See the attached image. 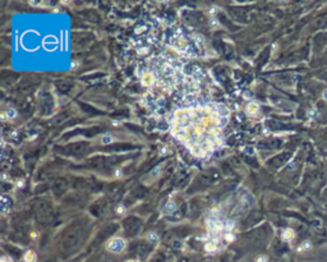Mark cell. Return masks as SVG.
<instances>
[{"label": "cell", "mask_w": 327, "mask_h": 262, "mask_svg": "<svg viewBox=\"0 0 327 262\" xmlns=\"http://www.w3.org/2000/svg\"><path fill=\"white\" fill-rule=\"evenodd\" d=\"M220 133L219 114L210 107L179 110L174 115L173 134L199 157L216 148Z\"/></svg>", "instance_id": "cell-1"}, {"label": "cell", "mask_w": 327, "mask_h": 262, "mask_svg": "<svg viewBox=\"0 0 327 262\" xmlns=\"http://www.w3.org/2000/svg\"><path fill=\"white\" fill-rule=\"evenodd\" d=\"M106 248L110 252H114V253H120L125 248V242L121 238H114L113 240H110L107 244H106Z\"/></svg>", "instance_id": "cell-2"}, {"label": "cell", "mask_w": 327, "mask_h": 262, "mask_svg": "<svg viewBox=\"0 0 327 262\" xmlns=\"http://www.w3.org/2000/svg\"><path fill=\"white\" fill-rule=\"evenodd\" d=\"M142 85L143 86H146V87H149V86H152L154 85V82H155V78H154V76L151 74V73H144L143 76H142Z\"/></svg>", "instance_id": "cell-3"}, {"label": "cell", "mask_w": 327, "mask_h": 262, "mask_svg": "<svg viewBox=\"0 0 327 262\" xmlns=\"http://www.w3.org/2000/svg\"><path fill=\"white\" fill-rule=\"evenodd\" d=\"M36 258H37V256H36V253L33 251H27L24 253V257H23L24 262H35Z\"/></svg>", "instance_id": "cell-4"}, {"label": "cell", "mask_w": 327, "mask_h": 262, "mask_svg": "<svg viewBox=\"0 0 327 262\" xmlns=\"http://www.w3.org/2000/svg\"><path fill=\"white\" fill-rule=\"evenodd\" d=\"M258 110H260V106H258L256 102H251L247 106V113L251 114V115H254L256 113H258Z\"/></svg>", "instance_id": "cell-5"}, {"label": "cell", "mask_w": 327, "mask_h": 262, "mask_svg": "<svg viewBox=\"0 0 327 262\" xmlns=\"http://www.w3.org/2000/svg\"><path fill=\"white\" fill-rule=\"evenodd\" d=\"M294 237V231L291 229H285L282 233V239L284 240H291Z\"/></svg>", "instance_id": "cell-6"}, {"label": "cell", "mask_w": 327, "mask_h": 262, "mask_svg": "<svg viewBox=\"0 0 327 262\" xmlns=\"http://www.w3.org/2000/svg\"><path fill=\"white\" fill-rule=\"evenodd\" d=\"M216 243L215 242H206V244H204V250H206L207 252H213L216 251Z\"/></svg>", "instance_id": "cell-7"}, {"label": "cell", "mask_w": 327, "mask_h": 262, "mask_svg": "<svg viewBox=\"0 0 327 262\" xmlns=\"http://www.w3.org/2000/svg\"><path fill=\"white\" fill-rule=\"evenodd\" d=\"M147 238H148L149 242H157V240H159V237H157L156 233H149L148 235H147Z\"/></svg>", "instance_id": "cell-8"}, {"label": "cell", "mask_w": 327, "mask_h": 262, "mask_svg": "<svg viewBox=\"0 0 327 262\" xmlns=\"http://www.w3.org/2000/svg\"><path fill=\"white\" fill-rule=\"evenodd\" d=\"M225 239L227 240V242H233V240H235V235L233 233H230V231H227L226 234H225Z\"/></svg>", "instance_id": "cell-9"}, {"label": "cell", "mask_w": 327, "mask_h": 262, "mask_svg": "<svg viewBox=\"0 0 327 262\" xmlns=\"http://www.w3.org/2000/svg\"><path fill=\"white\" fill-rule=\"evenodd\" d=\"M5 114H7V115H9V119H10V118H16V115H17V111H16L14 109H9V110H8V111H7Z\"/></svg>", "instance_id": "cell-10"}, {"label": "cell", "mask_w": 327, "mask_h": 262, "mask_svg": "<svg viewBox=\"0 0 327 262\" xmlns=\"http://www.w3.org/2000/svg\"><path fill=\"white\" fill-rule=\"evenodd\" d=\"M113 141V137L111 136H105V137H102V143H110Z\"/></svg>", "instance_id": "cell-11"}, {"label": "cell", "mask_w": 327, "mask_h": 262, "mask_svg": "<svg viewBox=\"0 0 327 262\" xmlns=\"http://www.w3.org/2000/svg\"><path fill=\"white\" fill-rule=\"evenodd\" d=\"M125 207L124 206H118V209H116V214H119V215H121V214H125Z\"/></svg>", "instance_id": "cell-12"}, {"label": "cell", "mask_w": 327, "mask_h": 262, "mask_svg": "<svg viewBox=\"0 0 327 262\" xmlns=\"http://www.w3.org/2000/svg\"><path fill=\"white\" fill-rule=\"evenodd\" d=\"M309 247H310L309 242H304V243H303V244H302L300 247H299V250H298V251H303L304 248H309Z\"/></svg>", "instance_id": "cell-13"}, {"label": "cell", "mask_w": 327, "mask_h": 262, "mask_svg": "<svg viewBox=\"0 0 327 262\" xmlns=\"http://www.w3.org/2000/svg\"><path fill=\"white\" fill-rule=\"evenodd\" d=\"M256 262H267V257L266 256H260V257H257Z\"/></svg>", "instance_id": "cell-14"}, {"label": "cell", "mask_w": 327, "mask_h": 262, "mask_svg": "<svg viewBox=\"0 0 327 262\" xmlns=\"http://www.w3.org/2000/svg\"><path fill=\"white\" fill-rule=\"evenodd\" d=\"M0 262H10V260H9L7 256H3L2 260H0Z\"/></svg>", "instance_id": "cell-15"}, {"label": "cell", "mask_w": 327, "mask_h": 262, "mask_svg": "<svg viewBox=\"0 0 327 262\" xmlns=\"http://www.w3.org/2000/svg\"><path fill=\"white\" fill-rule=\"evenodd\" d=\"M24 185V180H19L18 183H17V187H19V188H22Z\"/></svg>", "instance_id": "cell-16"}, {"label": "cell", "mask_w": 327, "mask_h": 262, "mask_svg": "<svg viewBox=\"0 0 327 262\" xmlns=\"http://www.w3.org/2000/svg\"><path fill=\"white\" fill-rule=\"evenodd\" d=\"M323 99L327 101V90H325V91H323Z\"/></svg>", "instance_id": "cell-17"}, {"label": "cell", "mask_w": 327, "mask_h": 262, "mask_svg": "<svg viewBox=\"0 0 327 262\" xmlns=\"http://www.w3.org/2000/svg\"><path fill=\"white\" fill-rule=\"evenodd\" d=\"M128 262H139V261H128Z\"/></svg>", "instance_id": "cell-18"}]
</instances>
